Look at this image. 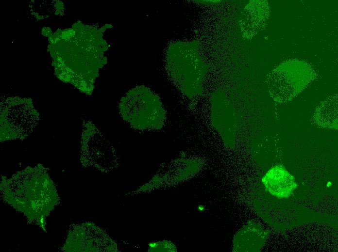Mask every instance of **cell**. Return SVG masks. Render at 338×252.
I'll list each match as a JSON object with an SVG mask.
<instances>
[{
    "label": "cell",
    "instance_id": "1",
    "mask_svg": "<svg viewBox=\"0 0 338 252\" xmlns=\"http://www.w3.org/2000/svg\"><path fill=\"white\" fill-rule=\"evenodd\" d=\"M316 77V72L307 63L288 60L269 73L267 82L269 94L275 101L287 103L304 91Z\"/></svg>",
    "mask_w": 338,
    "mask_h": 252
},
{
    "label": "cell",
    "instance_id": "2",
    "mask_svg": "<svg viewBox=\"0 0 338 252\" xmlns=\"http://www.w3.org/2000/svg\"><path fill=\"white\" fill-rule=\"evenodd\" d=\"M119 108L123 119L133 128L145 130L156 126L159 102L147 87L139 86L129 90L121 98Z\"/></svg>",
    "mask_w": 338,
    "mask_h": 252
},
{
    "label": "cell",
    "instance_id": "3",
    "mask_svg": "<svg viewBox=\"0 0 338 252\" xmlns=\"http://www.w3.org/2000/svg\"><path fill=\"white\" fill-rule=\"evenodd\" d=\"M262 181L266 190L279 199L288 198L297 187L294 176L282 165L270 169Z\"/></svg>",
    "mask_w": 338,
    "mask_h": 252
},
{
    "label": "cell",
    "instance_id": "4",
    "mask_svg": "<svg viewBox=\"0 0 338 252\" xmlns=\"http://www.w3.org/2000/svg\"><path fill=\"white\" fill-rule=\"evenodd\" d=\"M319 127L338 129V95H331L322 101L317 107L313 116Z\"/></svg>",
    "mask_w": 338,
    "mask_h": 252
}]
</instances>
